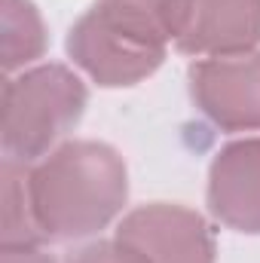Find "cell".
<instances>
[{
  "instance_id": "obj_2",
  "label": "cell",
  "mask_w": 260,
  "mask_h": 263,
  "mask_svg": "<svg viewBox=\"0 0 260 263\" xmlns=\"http://www.w3.org/2000/svg\"><path fill=\"white\" fill-rule=\"evenodd\" d=\"M89 89L70 67L46 62L9 73L3 83V156L34 165L83 120Z\"/></svg>"
},
{
  "instance_id": "obj_12",
  "label": "cell",
  "mask_w": 260,
  "mask_h": 263,
  "mask_svg": "<svg viewBox=\"0 0 260 263\" xmlns=\"http://www.w3.org/2000/svg\"><path fill=\"white\" fill-rule=\"evenodd\" d=\"M0 263H55V257L46 254L40 245H25V248H0Z\"/></svg>"
},
{
  "instance_id": "obj_7",
  "label": "cell",
  "mask_w": 260,
  "mask_h": 263,
  "mask_svg": "<svg viewBox=\"0 0 260 263\" xmlns=\"http://www.w3.org/2000/svg\"><path fill=\"white\" fill-rule=\"evenodd\" d=\"M175 46L196 59L254 52L260 46V0H190L184 34Z\"/></svg>"
},
{
  "instance_id": "obj_6",
  "label": "cell",
  "mask_w": 260,
  "mask_h": 263,
  "mask_svg": "<svg viewBox=\"0 0 260 263\" xmlns=\"http://www.w3.org/2000/svg\"><path fill=\"white\" fill-rule=\"evenodd\" d=\"M208 211L227 230L260 236V138L220 147L208 165Z\"/></svg>"
},
{
  "instance_id": "obj_8",
  "label": "cell",
  "mask_w": 260,
  "mask_h": 263,
  "mask_svg": "<svg viewBox=\"0 0 260 263\" xmlns=\"http://www.w3.org/2000/svg\"><path fill=\"white\" fill-rule=\"evenodd\" d=\"M89 12L117 37L141 49L165 52L184 34L190 0H95Z\"/></svg>"
},
{
  "instance_id": "obj_10",
  "label": "cell",
  "mask_w": 260,
  "mask_h": 263,
  "mask_svg": "<svg viewBox=\"0 0 260 263\" xmlns=\"http://www.w3.org/2000/svg\"><path fill=\"white\" fill-rule=\"evenodd\" d=\"M0 248H25L40 245L43 236L34 223L31 199H28V168L22 162L3 159L0 168Z\"/></svg>"
},
{
  "instance_id": "obj_9",
  "label": "cell",
  "mask_w": 260,
  "mask_h": 263,
  "mask_svg": "<svg viewBox=\"0 0 260 263\" xmlns=\"http://www.w3.org/2000/svg\"><path fill=\"white\" fill-rule=\"evenodd\" d=\"M3 22V70L15 73L43 59L49 46V34L40 9L31 0H0Z\"/></svg>"
},
{
  "instance_id": "obj_3",
  "label": "cell",
  "mask_w": 260,
  "mask_h": 263,
  "mask_svg": "<svg viewBox=\"0 0 260 263\" xmlns=\"http://www.w3.org/2000/svg\"><path fill=\"white\" fill-rule=\"evenodd\" d=\"M196 110L220 132L260 129V49L227 59H199L187 70Z\"/></svg>"
},
{
  "instance_id": "obj_1",
  "label": "cell",
  "mask_w": 260,
  "mask_h": 263,
  "mask_svg": "<svg viewBox=\"0 0 260 263\" xmlns=\"http://www.w3.org/2000/svg\"><path fill=\"white\" fill-rule=\"evenodd\" d=\"M28 199L43 239H89L114 223L129 199L126 159L104 141H65L28 168Z\"/></svg>"
},
{
  "instance_id": "obj_11",
  "label": "cell",
  "mask_w": 260,
  "mask_h": 263,
  "mask_svg": "<svg viewBox=\"0 0 260 263\" xmlns=\"http://www.w3.org/2000/svg\"><path fill=\"white\" fill-rule=\"evenodd\" d=\"M65 263H150V260L123 239H98V242H89V245L77 248Z\"/></svg>"
},
{
  "instance_id": "obj_4",
  "label": "cell",
  "mask_w": 260,
  "mask_h": 263,
  "mask_svg": "<svg viewBox=\"0 0 260 263\" xmlns=\"http://www.w3.org/2000/svg\"><path fill=\"white\" fill-rule=\"evenodd\" d=\"M117 239L138 248L150 263H214L217 257L208 220L178 202L132 208L117 227Z\"/></svg>"
},
{
  "instance_id": "obj_5",
  "label": "cell",
  "mask_w": 260,
  "mask_h": 263,
  "mask_svg": "<svg viewBox=\"0 0 260 263\" xmlns=\"http://www.w3.org/2000/svg\"><path fill=\"white\" fill-rule=\"evenodd\" d=\"M67 59L101 89H123L147 80L165 62V52L141 49L107 31L92 12H83L67 31Z\"/></svg>"
}]
</instances>
